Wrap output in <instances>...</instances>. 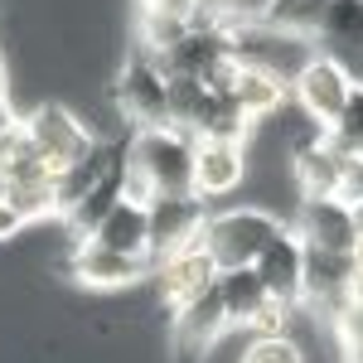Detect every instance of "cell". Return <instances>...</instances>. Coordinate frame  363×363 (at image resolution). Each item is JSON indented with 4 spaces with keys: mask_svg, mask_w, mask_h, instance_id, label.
I'll return each instance as SVG.
<instances>
[{
    "mask_svg": "<svg viewBox=\"0 0 363 363\" xmlns=\"http://www.w3.org/2000/svg\"><path fill=\"white\" fill-rule=\"evenodd\" d=\"M150 267H155L150 257L112 252V247H102V242H92V238H83V242L73 247V257H68L73 281L87 286V291H121V286H136Z\"/></svg>",
    "mask_w": 363,
    "mask_h": 363,
    "instance_id": "30bf717a",
    "label": "cell"
},
{
    "mask_svg": "<svg viewBox=\"0 0 363 363\" xmlns=\"http://www.w3.org/2000/svg\"><path fill=\"white\" fill-rule=\"evenodd\" d=\"M286 320H291V306H281V301H267V306L252 315V339H272V335H286Z\"/></svg>",
    "mask_w": 363,
    "mask_h": 363,
    "instance_id": "484cf974",
    "label": "cell"
},
{
    "mask_svg": "<svg viewBox=\"0 0 363 363\" xmlns=\"http://www.w3.org/2000/svg\"><path fill=\"white\" fill-rule=\"evenodd\" d=\"M242 179H247V140L199 136V145H194V194L203 203L233 194Z\"/></svg>",
    "mask_w": 363,
    "mask_h": 363,
    "instance_id": "4fadbf2b",
    "label": "cell"
},
{
    "mask_svg": "<svg viewBox=\"0 0 363 363\" xmlns=\"http://www.w3.org/2000/svg\"><path fill=\"white\" fill-rule=\"evenodd\" d=\"M145 15H179V20H194L199 0H140Z\"/></svg>",
    "mask_w": 363,
    "mask_h": 363,
    "instance_id": "4316f807",
    "label": "cell"
},
{
    "mask_svg": "<svg viewBox=\"0 0 363 363\" xmlns=\"http://www.w3.org/2000/svg\"><path fill=\"white\" fill-rule=\"evenodd\" d=\"M286 223L272 208H223L208 218L203 247L218 262V272H238V267H257V257L277 242Z\"/></svg>",
    "mask_w": 363,
    "mask_h": 363,
    "instance_id": "7a4b0ae2",
    "label": "cell"
},
{
    "mask_svg": "<svg viewBox=\"0 0 363 363\" xmlns=\"http://www.w3.org/2000/svg\"><path fill=\"white\" fill-rule=\"evenodd\" d=\"M218 277L223 272L208 257V247H189V252H174L165 262H155V286H160V301L169 310H184L189 301H199Z\"/></svg>",
    "mask_w": 363,
    "mask_h": 363,
    "instance_id": "5bb4252c",
    "label": "cell"
},
{
    "mask_svg": "<svg viewBox=\"0 0 363 363\" xmlns=\"http://www.w3.org/2000/svg\"><path fill=\"white\" fill-rule=\"evenodd\" d=\"M354 223H359V238H363V199L354 203Z\"/></svg>",
    "mask_w": 363,
    "mask_h": 363,
    "instance_id": "1f68e13d",
    "label": "cell"
},
{
    "mask_svg": "<svg viewBox=\"0 0 363 363\" xmlns=\"http://www.w3.org/2000/svg\"><path fill=\"white\" fill-rule=\"evenodd\" d=\"M349 165L354 155L339 150L330 131H310L291 145V169H296V184H301V199H330L344 194V179H349Z\"/></svg>",
    "mask_w": 363,
    "mask_h": 363,
    "instance_id": "8992f818",
    "label": "cell"
},
{
    "mask_svg": "<svg viewBox=\"0 0 363 363\" xmlns=\"http://www.w3.org/2000/svg\"><path fill=\"white\" fill-rule=\"evenodd\" d=\"M228 54L238 58L242 68H257L277 83L296 87V78L315 63V39L306 34H286V29H272V25H238L228 29Z\"/></svg>",
    "mask_w": 363,
    "mask_h": 363,
    "instance_id": "6da1fadb",
    "label": "cell"
},
{
    "mask_svg": "<svg viewBox=\"0 0 363 363\" xmlns=\"http://www.w3.org/2000/svg\"><path fill=\"white\" fill-rule=\"evenodd\" d=\"M344 306L363 310V267H359V272H354V281H349V296H344Z\"/></svg>",
    "mask_w": 363,
    "mask_h": 363,
    "instance_id": "f546056e",
    "label": "cell"
},
{
    "mask_svg": "<svg viewBox=\"0 0 363 363\" xmlns=\"http://www.w3.org/2000/svg\"><path fill=\"white\" fill-rule=\"evenodd\" d=\"M238 363H306V354L291 335H272V339H252Z\"/></svg>",
    "mask_w": 363,
    "mask_h": 363,
    "instance_id": "603a6c76",
    "label": "cell"
},
{
    "mask_svg": "<svg viewBox=\"0 0 363 363\" xmlns=\"http://www.w3.org/2000/svg\"><path fill=\"white\" fill-rule=\"evenodd\" d=\"M233 102L242 107L247 121H262V116L281 112V102H286V83H277V78H267V73H257V68H242V63H238Z\"/></svg>",
    "mask_w": 363,
    "mask_h": 363,
    "instance_id": "ffe728a7",
    "label": "cell"
},
{
    "mask_svg": "<svg viewBox=\"0 0 363 363\" xmlns=\"http://www.w3.org/2000/svg\"><path fill=\"white\" fill-rule=\"evenodd\" d=\"M116 102H121V112H126V121H131L136 131L169 126V73L150 49H136L131 63L121 68V78H116Z\"/></svg>",
    "mask_w": 363,
    "mask_h": 363,
    "instance_id": "277c9868",
    "label": "cell"
},
{
    "mask_svg": "<svg viewBox=\"0 0 363 363\" xmlns=\"http://www.w3.org/2000/svg\"><path fill=\"white\" fill-rule=\"evenodd\" d=\"M344 199H349V203H359V199H363V155H354V165H349V179H344Z\"/></svg>",
    "mask_w": 363,
    "mask_h": 363,
    "instance_id": "83f0119b",
    "label": "cell"
},
{
    "mask_svg": "<svg viewBox=\"0 0 363 363\" xmlns=\"http://www.w3.org/2000/svg\"><path fill=\"white\" fill-rule=\"evenodd\" d=\"M257 277H262V286H267L272 301L296 310L306 301V242L286 228L277 242L257 257Z\"/></svg>",
    "mask_w": 363,
    "mask_h": 363,
    "instance_id": "9a60e30c",
    "label": "cell"
},
{
    "mask_svg": "<svg viewBox=\"0 0 363 363\" xmlns=\"http://www.w3.org/2000/svg\"><path fill=\"white\" fill-rule=\"evenodd\" d=\"M354 78L339 68L335 58H325V54H315V63H310L306 73L296 78V87H291V97L301 102V112L320 126V131H330L335 126V116L344 112V102H349V92H354Z\"/></svg>",
    "mask_w": 363,
    "mask_h": 363,
    "instance_id": "9c48e42d",
    "label": "cell"
},
{
    "mask_svg": "<svg viewBox=\"0 0 363 363\" xmlns=\"http://www.w3.org/2000/svg\"><path fill=\"white\" fill-rule=\"evenodd\" d=\"M296 238H301L306 247L354 252V247H359V223H354V203H349L344 194H330V199H301Z\"/></svg>",
    "mask_w": 363,
    "mask_h": 363,
    "instance_id": "8fae6325",
    "label": "cell"
},
{
    "mask_svg": "<svg viewBox=\"0 0 363 363\" xmlns=\"http://www.w3.org/2000/svg\"><path fill=\"white\" fill-rule=\"evenodd\" d=\"M20 228H25V218H20V213L5 203V194H0V242H5V238H15Z\"/></svg>",
    "mask_w": 363,
    "mask_h": 363,
    "instance_id": "f1b7e54d",
    "label": "cell"
},
{
    "mask_svg": "<svg viewBox=\"0 0 363 363\" xmlns=\"http://www.w3.org/2000/svg\"><path fill=\"white\" fill-rule=\"evenodd\" d=\"M223 286V306H228V320H233V330H247L252 315L267 306L272 296H267V286L257 277V267H238V272H223L218 277Z\"/></svg>",
    "mask_w": 363,
    "mask_h": 363,
    "instance_id": "d6986e66",
    "label": "cell"
},
{
    "mask_svg": "<svg viewBox=\"0 0 363 363\" xmlns=\"http://www.w3.org/2000/svg\"><path fill=\"white\" fill-rule=\"evenodd\" d=\"M315 49L335 58L354 83H363V0H330L325 5V20L315 29Z\"/></svg>",
    "mask_w": 363,
    "mask_h": 363,
    "instance_id": "7c38bea8",
    "label": "cell"
},
{
    "mask_svg": "<svg viewBox=\"0 0 363 363\" xmlns=\"http://www.w3.org/2000/svg\"><path fill=\"white\" fill-rule=\"evenodd\" d=\"M325 5H330V0H277V5H272V15H267L262 25L315 39V29H320V20H325Z\"/></svg>",
    "mask_w": 363,
    "mask_h": 363,
    "instance_id": "44dd1931",
    "label": "cell"
},
{
    "mask_svg": "<svg viewBox=\"0 0 363 363\" xmlns=\"http://www.w3.org/2000/svg\"><path fill=\"white\" fill-rule=\"evenodd\" d=\"M335 335H339V349H344V363H363V310H354V306L339 310Z\"/></svg>",
    "mask_w": 363,
    "mask_h": 363,
    "instance_id": "d4e9b609",
    "label": "cell"
},
{
    "mask_svg": "<svg viewBox=\"0 0 363 363\" xmlns=\"http://www.w3.org/2000/svg\"><path fill=\"white\" fill-rule=\"evenodd\" d=\"M354 272H359L354 252L306 247V301H310V306H320V310H330V315H339Z\"/></svg>",
    "mask_w": 363,
    "mask_h": 363,
    "instance_id": "2e32d148",
    "label": "cell"
},
{
    "mask_svg": "<svg viewBox=\"0 0 363 363\" xmlns=\"http://www.w3.org/2000/svg\"><path fill=\"white\" fill-rule=\"evenodd\" d=\"M330 136H335L339 150H349V155H363V83L349 92V102H344V112L335 116Z\"/></svg>",
    "mask_w": 363,
    "mask_h": 363,
    "instance_id": "7402d4cb",
    "label": "cell"
},
{
    "mask_svg": "<svg viewBox=\"0 0 363 363\" xmlns=\"http://www.w3.org/2000/svg\"><path fill=\"white\" fill-rule=\"evenodd\" d=\"M354 262H359V267H363V238H359V247H354Z\"/></svg>",
    "mask_w": 363,
    "mask_h": 363,
    "instance_id": "d6a6232c",
    "label": "cell"
},
{
    "mask_svg": "<svg viewBox=\"0 0 363 363\" xmlns=\"http://www.w3.org/2000/svg\"><path fill=\"white\" fill-rule=\"evenodd\" d=\"M121 150H126V136H121V140H97L92 155H83L78 165H68L63 174H54V194H58V213H63V218H68V213H73L97 184H102V174L121 160Z\"/></svg>",
    "mask_w": 363,
    "mask_h": 363,
    "instance_id": "e0dca14e",
    "label": "cell"
},
{
    "mask_svg": "<svg viewBox=\"0 0 363 363\" xmlns=\"http://www.w3.org/2000/svg\"><path fill=\"white\" fill-rule=\"evenodd\" d=\"M208 208L199 194H160L150 203V262H165L174 252L203 247L208 233Z\"/></svg>",
    "mask_w": 363,
    "mask_h": 363,
    "instance_id": "5b68a950",
    "label": "cell"
},
{
    "mask_svg": "<svg viewBox=\"0 0 363 363\" xmlns=\"http://www.w3.org/2000/svg\"><path fill=\"white\" fill-rule=\"evenodd\" d=\"M0 102H10V92H5V58H0Z\"/></svg>",
    "mask_w": 363,
    "mask_h": 363,
    "instance_id": "4dcf8cb0",
    "label": "cell"
},
{
    "mask_svg": "<svg viewBox=\"0 0 363 363\" xmlns=\"http://www.w3.org/2000/svg\"><path fill=\"white\" fill-rule=\"evenodd\" d=\"M25 126H29V136H34V150L54 165V174H63L68 165H78L83 155L97 150V136L68 107H58V102H44L39 112H29Z\"/></svg>",
    "mask_w": 363,
    "mask_h": 363,
    "instance_id": "52a82bcc",
    "label": "cell"
},
{
    "mask_svg": "<svg viewBox=\"0 0 363 363\" xmlns=\"http://www.w3.org/2000/svg\"><path fill=\"white\" fill-rule=\"evenodd\" d=\"M194 145L199 136L184 126L131 131V165L145 169L160 194H194Z\"/></svg>",
    "mask_w": 363,
    "mask_h": 363,
    "instance_id": "3957f363",
    "label": "cell"
},
{
    "mask_svg": "<svg viewBox=\"0 0 363 363\" xmlns=\"http://www.w3.org/2000/svg\"><path fill=\"white\" fill-rule=\"evenodd\" d=\"M92 242H102L112 252H131V257H150V208H136V203L121 199L112 213L97 223Z\"/></svg>",
    "mask_w": 363,
    "mask_h": 363,
    "instance_id": "ac0fdd59",
    "label": "cell"
},
{
    "mask_svg": "<svg viewBox=\"0 0 363 363\" xmlns=\"http://www.w3.org/2000/svg\"><path fill=\"white\" fill-rule=\"evenodd\" d=\"M233 330L223 306V286L213 281L199 301H189L184 310H174V325H169V339H174V359L179 363H199L208 359V349Z\"/></svg>",
    "mask_w": 363,
    "mask_h": 363,
    "instance_id": "ba28073f",
    "label": "cell"
},
{
    "mask_svg": "<svg viewBox=\"0 0 363 363\" xmlns=\"http://www.w3.org/2000/svg\"><path fill=\"white\" fill-rule=\"evenodd\" d=\"M29 155H34V136H29L25 116H15V121L0 131V179L20 165V160H29Z\"/></svg>",
    "mask_w": 363,
    "mask_h": 363,
    "instance_id": "cb8c5ba5",
    "label": "cell"
}]
</instances>
